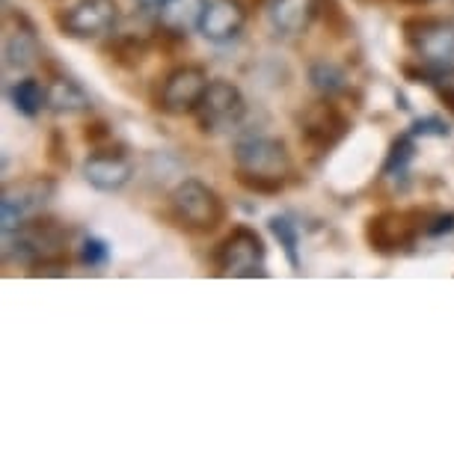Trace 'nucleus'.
Wrapping results in <instances>:
<instances>
[{
	"label": "nucleus",
	"mask_w": 454,
	"mask_h": 454,
	"mask_svg": "<svg viewBox=\"0 0 454 454\" xmlns=\"http://www.w3.org/2000/svg\"><path fill=\"white\" fill-rule=\"evenodd\" d=\"M68 244V226L54 217H30L24 220L12 232V241L6 247V255H12L15 262L36 268V264L54 262V259H68L66 255Z\"/></svg>",
	"instance_id": "1"
},
{
	"label": "nucleus",
	"mask_w": 454,
	"mask_h": 454,
	"mask_svg": "<svg viewBox=\"0 0 454 454\" xmlns=\"http://www.w3.org/2000/svg\"><path fill=\"white\" fill-rule=\"evenodd\" d=\"M169 208L176 220L191 232H214L226 223V202L220 193L200 178H184L182 184L169 193Z\"/></svg>",
	"instance_id": "2"
},
{
	"label": "nucleus",
	"mask_w": 454,
	"mask_h": 454,
	"mask_svg": "<svg viewBox=\"0 0 454 454\" xmlns=\"http://www.w3.org/2000/svg\"><path fill=\"white\" fill-rule=\"evenodd\" d=\"M410 48L436 78L454 74V21L449 19H410L404 21Z\"/></svg>",
	"instance_id": "3"
},
{
	"label": "nucleus",
	"mask_w": 454,
	"mask_h": 454,
	"mask_svg": "<svg viewBox=\"0 0 454 454\" xmlns=\"http://www.w3.org/2000/svg\"><path fill=\"white\" fill-rule=\"evenodd\" d=\"M427 229V217L422 211H380L374 217H368L365 223V241L372 250L392 255L398 250H407V247L416 244V238Z\"/></svg>",
	"instance_id": "4"
},
{
	"label": "nucleus",
	"mask_w": 454,
	"mask_h": 454,
	"mask_svg": "<svg viewBox=\"0 0 454 454\" xmlns=\"http://www.w3.org/2000/svg\"><path fill=\"white\" fill-rule=\"evenodd\" d=\"M193 116H196V125H200L202 134L232 131V128L241 125V119L247 116V98L232 81L217 78L208 83V90H205L200 107L193 110Z\"/></svg>",
	"instance_id": "5"
},
{
	"label": "nucleus",
	"mask_w": 454,
	"mask_h": 454,
	"mask_svg": "<svg viewBox=\"0 0 454 454\" xmlns=\"http://www.w3.org/2000/svg\"><path fill=\"white\" fill-rule=\"evenodd\" d=\"M264 241L250 226H235L220 241L214 262L223 277H264Z\"/></svg>",
	"instance_id": "6"
},
{
	"label": "nucleus",
	"mask_w": 454,
	"mask_h": 454,
	"mask_svg": "<svg viewBox=\"0 0 454 454\" xmlns=\"http://www.w3.org/2000/svg\"><path fill=\"white\" fill-rule=\"evenodd\" d=\"M57 182L51 176H30L19 184H10L0 200V220H4V235L10 238L24 220L36 217L45 205L54 200Z\"/></svg>",
	"instance_id": "7"
},
{
	"label": "nucleus",
	"mask_w": 454,
	"mask_h": 454,
	"mask_svg": "<svg viewBox=\"0 0 454 454\" xmlns=\"http://www.w3.org/2000/svg\"><path fill=\"white\" fill-rule=\"evenodd\" d=\"M348 131H350V119L341 114V107L333 98L315 101L300 116V140L309 145L312 152H318V155H327L330 149H336L348 137Z\"/></svg>",
	"instance_id": "8"
},
{
	"label": "nucleus",
	"mask_w": 454,
	"mask_h": 454,
	"mask_svg": "<svg viewBox=\"0 0 454 454\" xmlns=\"http://www.w3.org/2000/svg\"><path fill=\"white\" fill-rule=\"evenodd\" d=\"M208 72L202 66H178L164 78L158 107L169 116H184L200 107V101L208 90Z\"/></svg>",
	"instance_id": "9"
},
{
	"label": "nucleus",
	"mask_w": 454,
	"mask_h": 454,
	"mask_svg": "<svg viewBox=\"0 0 454 454\" xmlns=\"http://www.w3.org/2000/svg\"><path fill=\"white\" fill-rule=\"evenodd\" d=\"M119 6L116 0H78L66 12H59V30L72 39H96L116 27Z\"/></svg>",
	"instance_id": "10"
},
{
	"label": "nucleus",
	"mask_w": 454,
	"mask_h": 454,
	"mask_svg": "<svg viewBox=\"0 0 454 454\" xmlns=\"http://www.w3.org/2000/svg\"><path fill=\"white\" fill-rule=\"evenodd\" d=\"M232 155H235V167L244 169V173L286 178L291 169V155L286 143L273 140V137H244V140L235 143Z\"/></svg>",
	"instance_id": "11"
},
{
	"label": "nucleus",
	"mask_w": 454,
	"mask_h": 454,
	"mask_svg": "<svg viewBox=\"0 0 454 454\" xmlns=\"http://www.w3.org/2000/svg\"><path fill=\"white\" fill-rule=\"evenodd\" d=\"M134 164L125 155V149H98L83 160V178L90 187L101 193H116L131 182Z\"/></svg>",
	"instance_id": "12"
},
{
	"label": "nucleus",
	"mask_w": 454,
	"mask_h": 454,
	"mask_svg": "<svg viewBox=\"0 0 454 454\" xmlns=\"http://www.w3.org/2000/svg\"><path fill=\"white\" fill-rule=\"evenodd\" d=\"M247 6L241 0H211L205 19L200 24V33L214 45H226L241 36L244 24H247Z\"/></svg>",
	"instance_id": "13"
},
{
	"label": "nucleus",
	"mask_w": 454,
	"mask_h": 454,
	"mask_svg": "<svg viewBox=\"0 0 454 454\" xmlns=\"http://www.w3.org/2000/svg\"><path fill=\"white\" fill-rule=\"evenodd\" d=\"M270 24L286 36H303L321 15V0H270Z\"/></svg>",
	"instance_id": "14"
},
{
	"label": "nucleus",
	"mask_w": 454,
	"mask_h": 454,
	"mask_svg": "<svg viewBox=\"0 0 454 454\" xmlns=\"http://www.w3.org/2000/svg\"><path fill=\"white\" fill-rule=\"evenodd\" d=\"M208 10V0H167L158 10V24L167 36H187L191 30H200V24Z\"/></svg>",
	"instance_id": "15"
},
{
	"label": "nucleus",
	"mask_w": 454,
	"mask_h": 454,
	"mask_svg": "<svg viewBox=\"0 0 454 454\" xmlns=\"http://www.w3.org/2000/svg\"><path fill=\"white\" fill-rule=\"evenodd\" d=\"M90 96L87 90L81 87L74 78L68 74L54 72L48 81V107L57 110V114H81V110H90Z\"/></svg>",
	"instance_id": "16"
},
{
	"label": "nucleus",
	"mask_w": 454,
	"mask_h": 454,
	"mask_svg": "<svg viewBox=\"0 0 454 454\" xmlns=\"http://www.w3.org/2000/svg\"><path fill=\"white\" fill-rule=\"evenodd\" d=\"M39 39L36 33L27 21H24L21 30H15L10 39H6V48H4V63L6 68H12V72H24V68H30L33 63L39 59Z\"/></svg>",
	"instance_id": "17"
},
{
	"label": "nucleus",
	"mask_w": 454,
	"mask_h": 454,
	"mask_svg": "<svg viewBox=\"0 0 454 454\" xmlns=\"http://www.w3.org/2000/svg\"><path fill=\"white\" fill-rule=\"evenodd\" d=\"M10 101L21 116L33 119V116H39L42 107L48 105V87L45 83H39L36 78L15 81L10 87Z\"/></svg>",
	"instance_id": "18"
},
{
	"label": "nucleus",
	"mask_w": 454,
	"mask_h": 454,
	"mask_svg": "<svg viewBox=\"0 0 454 454\" xmlns=\"http://www.w3.org/2000/svg\"><path fill=\"white\" fill-rule=\"evenodd\" d=\"M309 83L324 98H336L341 92H348V87H350L348 72L341 66L330 63V59H318V63L309 66Z\"/></svg>",
	"instance_id": "19"
},
{
	"label": "nucleus",
	"mask_w": 454,
	"mask_h": 454,
	"mask_svg": "<svg viewBox=\"0 0 454 454\" xmlns=\"http://www.w3.org/2000/svg\"><path fill=\"white\" fill-rule=\"evenodd\" d=\"M413 158H416L413 137L401 134L398 140H392V145H389V155H387V164H383V169H380V176L383 178H407Z\"/></svg>",
	"instance_id": "20"
},
{
	"label": "nucleus",
	"mask_w": 454,
	"mask_h": 454,
	"mask_svg": "<svg viewBox=\"0 0 454 454\" xmlns=\"http://www.w3.org/2000/svg\"><path fill=\"white\" fill-rule=\"evenodd\" d=\"M270 232L279 241L282 250H286L288 264L297 270L300 268V226L288 214H277V217H270Z\"/></svg>",
	"instance_id": "21"
},
{
	"label": "nucleus",
	"mask_w": 454,
	"mask_h": 454,
	"mask_svg": "<svg viewBox=\"0 0 454 454\" xmlns=\"http://www.w3.org/2000/svg\"><path fill=\"white\" fill-rule=\"evenodd\" d=\"M107 51L114 54L116 63H122V66H137V63H140V59L145 57V51H149V42L140 39V36H119Z\"/></svg>",
	"instance_id": "22"
},
{
	"label": "nucleus",
	"mask_w": 454,
	"mask_h": 454,
	"mask_svg": "<svg viewBox=\"0 0 454 454\" xmlns=\"http://www.w3.org/2000/svg\"><path fill=\"white\" fill-rule=\"evenodd\" d=\"M238 184L244 187V191L250 193H262V196H273L279 193L282 187H286V178H277V176H262V173H244V169H238Z\"/></svg>",
	"instance_id": "23"
},
{
	"label": "nucleus",
	"mask_w": 454,
	"mask_h": 454,
	"mask_svg": "<svg viewBox=\"0 0 454 454\" xmlns=\"http://www.w3.org/2000/svg\"><path fill=\"white\" fill-rule=\"evenodd\" d=\"M107 262H110V247L105 241H98V238H83L81 264H87V268H105Z\"/></svg>",
	"instance_id": "24"
},
{
	"label": "nucleus",
	"mask_w": 454,
	"mask_h": 454,
	"mask_svg": "<svg viewBox=\"0 0 454 454\" xmlns=\"http://www.w3.org/2000/svg\"><path fill=\"white\" fill-rule=\"evenodd\" d=\"M321 15H324V21L330 24V30H336V36H341L339 30L348 27V15L341 12V6L336 0H321Z\"/></svg>",
	"instance_id": "25"
},
{
	"label": "nucleus",
	"mask_w": 454,
	"mask_h": 454,
	"mask_svg": "<svg viewBox=\"0 0 454 454\" xmlns=\"http://www.w3.org/2000/svg\"><path fill=\"white\" fill-rule=\"evenodd\" d=\"M413 134H436V137H449L451 128L442 122V119L436 116H427V119H419V122H413Z\"/></svg>",
	"instance_id": "26"
},
{
	"label": "nucleus",
	"mask_w": 454,
	"mask_h": 454,
	"mask_svg": "<svg viewBox=\"0 0 454 454\" xmlns=\"http://www.w3.org/2000/svg\"><path fill=\"white\" fill-rule=\"evenodd\" d=\"M66 140H63V134H59V131H54V134H51V160H54V164L57 167H68V155H63V152H66V145H63Z\"/></svg>",
	"instance_id": "27"
},
{
	"label": "nucleus",
	"mask_w": 454,
	"mask_h": 454,
	"mask_svg": "<svg viewBox=\"0 0 454 454\" xmlns=\"http://www.w3.org/2000/svg\"><path fill=\"white\" fill-rule=\"evenodd\" d=\"M454 229V214H440V217H431L427 220V235H442V232H451Z\"/></svg>",
	"instance_id": "28"
},
{
	"label": "nucleus",
	"mask_w": 454,
	"mask_h": 454,
	"mask_svg": "<svg viewBox=\"0 0 454 454\" xmlns=\"http://www.w3.org/2000/svg\"><path fill=\"white\" fill-rule=\"evenodd\" d=\"M107 137H110L107 122H92V125H87V131H83V140L92 143V145H101Z\"/></svg>",
	"instance_id": "29"
},
{
	"label": "nucleus",
	"mask_w": 454,
	"mask_h": 454,
	"mask_svg": "<svg viewBox=\"0 0 454 454\" xmlns=\"http://www.w3.org/2000/svg\"><path fill=\"white\" fill-rule=\"evenodd\" d=\"M440 98H442V105L449 114H454V87H442L440 90Z\"/></svg>",
	"instance_id": "30"
},
{
	"label": "nucleus",
	"mask_w": 454,
	"mask_h": 454,
	"mask_svg": "<svg viewBox=\"0 0 454 454\" xmlns=\"http://www.w3.org/2000/svg\"><path fill=\"white\" fill-rule=\"evenodd\" d=\"M164 4H167V0H137V6H140V10H145V12H158Z\"/></svg>",
	"instance_id": "31"
},
{
	"label": "nucleus",
	"mask_w": 454,
	"mask_h": 454,
	"mask_svg": "<svg viewBox=\"0 0 454 454\" xmlns=\"http://www.w3.org/2000/svg\"><path fill=\"white\" fill-rule=\"evenodd\" d=\"M401 4H407V6H427L431 0H401Z\"/></svg>",
	"instance_id": "32"
},
{
	"label": "nucleus",
	"mask_w": 454,
	"mask_h": 454,
	"mask_svg": "<svg viewBox=\"0 0 454 454\" xmlns=\"http://www.w3.org/2000/svg\"><path fill=\"white\" fill-rule=\"evenodd\" d=\"M241 4L247 6V10H253V6H262V4H264V0H241Z\"/></svg>",
	"instance_id": "33"
}]
</instances>
